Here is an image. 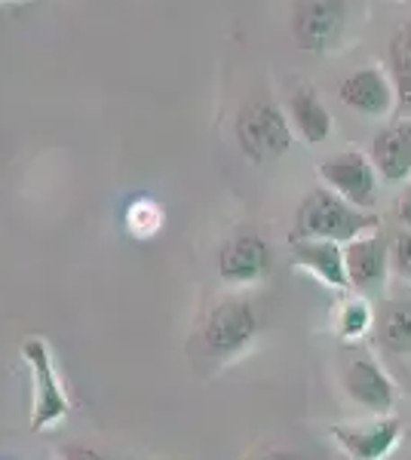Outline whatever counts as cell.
<instances>
[{
  "label": "cell",
  "instance_id": "obj_3",
  "mask_svg": "<svg viewBox=\"0 0 411 460\" xmlns=\"http://www.w3.org/2000/svg\"><path fill=\"white\" fill-rule=\"evenodd\" d=\"M261 332V319L255 304L246 298H224L212 307L203 325V347L212 359L228 362L255 344Z\"/></svg>",
  "mask_w": 411,
  "mask_h": 460
},
{
  "label": "cell",
  "instance_id": "obj_6",
  "mask_svg": "<svg viewBox=\"0 0 411 460\" xmlns=\"http://www.w3.org/2000/svg\"><path fill=\"white\" fill-rule=\"evenodd\" d=\"M319 181L332 194L347 199L356 209H371L378 199V172L371 166L369 154L360 151H341L335 157L319 163Z\"/></svg>",
  "mask_w": 411,
  "mask_h": 460
},
{
  "label": "cell",
  "instance_id": "obj_20",
  "mask_svg": "<svg viewBox=\"0 0 411 460\" xmlns=\"http://www.w3.org/2000/svg\"><path fill=\"white\" fill-rule=\"evenodd\" d=\"M62 460H111V457H104L95 448H86V445H65Z\"/></svg>",
  "mask_w": 411,
  "mask_h": 460
},
{
  "label": "cell",
  "instance_id": "obj_1",
  "mask_svg": "<svg viewBox=\"0 0 411 460\" xmlns=\"http://www.w3.org/2000/svg\"><path fill=\"white\" fill-rule=\"evenodd\" d=\"M378 227L375 215H365L328 188H313L295 212V240H332L347 246L360 236L378 234Z\"/></svg>",
  "mask_w": 411,
  "mask_h": 460
},
{
  "label": "cell",
  "instance_id": "obj_2",
  "mask_svg": "<svg viewBox=\"0 0 411 460\" xmlns=\"http://www.w3.org/2000/svg\"><path fill=\"white\" fill-rule=\"evenodd\" d=\"M22 359L28 362V372H31L34 384V402H31V420L28 427L34 433L58 427L71 411L68 393L62 387V377L56 372V362L43 338H25L22 341Z\"/></svg>",
  "mask_w": 411,
  "mask_h": 460
},
{
  "label": "cell",
  "instance_id": "obj_22",
  "mask_svg": "<svg viewBox=\"0 0 411 460\" xmlns=\"http://www.w3.org/2000/svg\"><path fill=\"white\" fill-rule=\"evenodd\" d=\"M258 460H304L301 455H295V451H271V455L258 457Z\"/></svg>",
  "mask_w": 411,
  "mask_h": 460
},
{
  "label": "cell",
  "instance_id": "obj_7",
  "mask_svg": "<svg viewBox=\"0 0 411 460\" xmlns=\"http://www.w3.org/2000/svg\"><path fill=\"white\" fill-rule=\"evenodd\" d=\"M328 436L350 460H384L402 439V420L396 414H375L362 424H332Z\"/></svg>",
  "mask_w": 411,
  "mask_h": 460
},
{
  "label": "cell",
  "instance_id": "obj_11",
  "mask_svg": "<svg viewBox=\"0 0 411 460\" xmlns=\"http://www.w3.org/2000/svg\"><path fill=\"white\" fill-rule=\"evenodd\" d=\"M344 264L356 292H380L390 277V246L380 234L360 236L344 246Z\"/></svg>",
  "mask_w": 411,
  "mask_h": 460
},
{
  "label": "cell",
  "instance_id": "obj_16",
  "mask_svg": "<svg viewBox=\"0 0 411 460\" xmlns=\"http://www.w3.org/2000/svg\"><path fill=\"white\" fill-rule=\"evenodd\" d=\"M390 80L396 86V108L411 120V22L390 40Z\"/></svg>",
  "mask_w": 411,
  "mask_h": 460
},
{
  "label": "cell",
  "instance_id": "obj_19",
  "mask_svg": "<svg viewBox=\"0 0 411 460\" xmlns=\"http://www.w3.org/2000/svg\"><path fill=\"white\" fill-rule=\"evenodd\" d=\"M390 270L399 279H408L411 283V227H406L390 243Z\"/></svg>",
  "mask_w": 411,
  "mask_h": 460
},
{
  "label": "cell",
  "instance_id": "obj_14",
  "mask_svg": "<svg viewBox=\"0 0 411 460\" xmlns=\"http://www.w3.org/2000/svg\"><path fill=\"white\" fill-rule=\"evenodd\" d=\"M286 114H289L291 129H295L308 145H323L335 129L332 114H328V108L319 102V95L313 93L310 86H301L289 95Z\"/></svg>",
  "mask_w": 411,
  "mask_h": 460
},
{
  "label": "cell",
  "instance_id": "obj_10",
  "mask_svg": "<svg viewBox=\"0 0 411 460\" xmlns=\"http://www.w3.org/2000/svg\"><path fill=\"white\" fill-rule=\"evenodd\" d=\"M338 99L344 102V108L362 117H387L396 105V86L390 74L371 65V68L353 71L341 80Z\"/></svg>",
  "mask_w": 411,
  "mask_h": 460
},
{
  "label": "cell",
  "instance_id": "obj_21",
  "mask_svg": "<svg viewBox=\"0 0 411 460\" xmlns=\"http://www.w3.org/2000/svg\"><path fill=\"white\" fill-rule=\"evenodd\" d=\"M396 215H399L402 225L411 227V188L399 197V203H396Z\"/></svg>",
  "mask_w": 411,
  "mask_h": 460
},
{
  "label": "cell",
  "instance_id": "obj_18",
  "mask_svg": "<svg viewBox=\"0 0 411 460\" xmlns=\"http://www.w3.org/2000/svg\"><path fill=\"white\" fill-rule=\"evenodd\" d=\"M123 221H126V230H130L136 240H151V236H156L163 230L166 215H163L160 203H154V199H147V197H138L130 203Z\"/></svg>",
  "mask_w": 411,
  "mask_h": 460
},
{
  "label": "cell",
  "instance_id": "obj_5",
  "mask_svg": "<svg viewBox=\"0 0 411 460\" xmlns=\"http://www.w3.org/2000/svg\"><path fill=\"white\" fill-rule=\"evenodd\" d=\"M350 0H295L291 6V34L298 49L326 56L341 43L347 28Z\"/></svg>",
  "mask_w": 411,
  "mask_h": 460
},
{
  "label": "cell",
  "instance_id": "obj_9",
  "mask_svg": "<svg viewBox=\"0 0 411 460\" xmlns=\"http://www.w3.org/2000/svg\"><path fill=\"white\" fill-rule=\"evenodd\" d=\"M344 393L350 402L365 408L371 414H390L396 405V384L390 375L369 356H353L341 372Z\"/></svg>",
  "mask_w": 411,
  "mask_h": 460
},
{
  "label": "cell",
  "instance_id": "obj_15",
  "mask_svg": "<svg viewBox=\"0 0 411 460\" xmlns=\"http://www.w3.org/2000/svg\"><path fill=\"white\" fill-rule=\"evenodd\" d=\"M378 341L387 353L411 356V298L387 304L378 323Z\"/></svg>",
  "mask_w": 411,
  "mask_h": 460
},
{
  "label": "cell",
  "instance_id": "obj_12",
  "mask_svg": "<svg viewBox=\"0 0 411 460\" xmlns=\"http://www.w3.org/2000/svg\"><path fill=\"white\" fill-rule=\"evenodd\" d=\"M369 160L375 166V172L384 181H406L411 175V120L399 117V120L387 123L384 129L371 138Z\"/></svg>",
  "mask_w": 411,
  "mask_h": 460
},
{
  "label": "cell",
  "instance_id": "obj_4",
  "mask_svg": "<svg viewBox=\"0 0 411 460\" xmlns=\"http://www.w3.org/2000/svg\"><path fill=\"white\" fill-rule=\"evenodd\" d=\"M291 123L271 99H252L237 117V142L252 163L276 160L291 147Z\"/></svg>",
  "mask_w": 411,
  "mask_h": 460
},
{
  "label": "cell",
  "instance_id": "obj_8",
  "mask_svg": "<svg viewBox=\"0 0 411 460\" xmlns=\"http://www.w3.org/2000/svg\"><path fill=\"white\" fill-rule=\"evenodd\" d=\"M273 252L264 236L240 234L228 240L219 252V277L228 286H252L271 273Z\"/></svg>",
  "mask_w": 411,
  "mask_h": 460
},
{
  "label": "cell",
  "instance_id": "obj_13",
  "mask_svg": "<svg viewBox=\"0 0 411 460\" xmlns=\"http://www.w3.org/2000/svg\"><path fill=\"white\" fill-rule=\"evenodd\" d=\"M291 261L301 270L313 273L328 288H350L347 264H344V246L332 240H295L291 243Z\"/></svg>",
  "mask_w": 411,
  "mask_h": 460
},
{
  "label": "cell",
  "instance_id": "obj_17",
  "mask_svg": "<svg viewBox=\"0 0 411 460\" xmlns=\"http://www.w3.org/2000/svg\"><path fill=\"white\" fill-rule=\"evenodd\" d=\"M375 325V314H371V304L353 295V298H344L335 310V332L344 341H360L371 332Z\"/></svg>",
  "mask_w": 411,
  "mask_h": 460
}]
</instances>
